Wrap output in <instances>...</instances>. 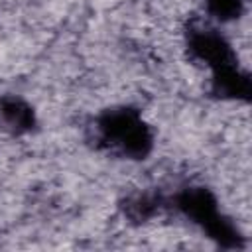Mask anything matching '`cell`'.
Segmentation results:
<instances>
[{
    "mask_svg": "<svg viewBox=\"0 0 252 252\" xmlns=\"http://www.w3.org/2000/svg\"><path fill=\"white\" fill-rule=\"evenodd\" d=\"M124 215L134 222H144L150 217H154L159 209V197L154 193H136L126 197L122 203Z\"/></svg>",
    "mask_w": 252,
    "mask_h": 252,
    "instance_id": "8992f818",
    "label": "cell"
},
{
    "mask_svg": "<svg viewBox=\"0 0 252 252\" xmlns=\"http://www.w3.org/2000/svg\"><path fill=\"white\" fill-rule=\"evenodd\" d=\"M215 96L220 98H250V79L246 73H242L236 67L213 73V87H211Z\"/></svg>",
    "mask_w": 252,
    "mask_h": 252,
    "instance_id": "5b68a950",
    "label": "cell"
},
{
    "mask_svg": "<svg viewBox=\"0 0 252 252\" xmlns=\"http://www.w3.org/2000/svg\"><path fill=\"white\" fill-rule=\"evenodd\" d=\"M177 209L197 222L213 240H217L224 248H238L242 246L240 234L234 224L219 213V205L215 195L205 187H187L175 197Z\"/></svg>",
    "mask_w": 252,
    "mask_h": 252,
    "instance_id": "7a4b0ae2",
    "label": "cell"
},
{
    "mask_svg": "<svg viewBox=\"0 0 252 252\" xmlns=\"http://www.w3.org/2000/svg\"><path fill=\"white\" fill-rule=\"evenodd\" d=\"M207 8L211 16H215L220 22H228L240 16L242 12V0H207Z\"/></svg>",
    "mask_w": 252,
    "mask_h": 252,
    "instance_id": "52a82bcc",
    "label": "cell"
},
{
    "mask_svg": "<svg viewBox=\"0 0 252 252\" xmlns=\"http://www.w3.org/2000/svg\"><path fill=\"white\" fill-rule=\"evenodd\" d=\"M98 140L128 159H144L154 148V134L140 112L130 106L106 108L96 118Z\"/></svg>",
    "mask_w": 252,
    "mask_h": 252,
    "instance_id": "6da1fadb",
    "label": "cell"
},
{
    "mask_svg": "<svg viewBox=\"0 0 252 252\" xmlns=\"http://www.w3.org/2000/svg\"><path fill=\"white\" fill-rule=\"evenodd\" d=\"M189 53L201 61H205L213 73L224 71L228 67H236V57L228 41L211 28H191L187 33Z\"/></svg>",
    "mask_w": 252,
    "mask_h": 252,
    "instance_id": "3957f363",
    "label": "cell"
},
{
    "mask_svg": "<svg viewBox=\"0 0 252 252\" xmlns=\"http://www.w3.org/2000/svg\"><path fill=\"white\" fill-rule=\"evenodd\" d=\"M0 126L12 134H26L35 126L33 108L20 96L6 94L0 98Z\"/></svg>",
    "mask_w": 252,
    "mask_h": 252,
    "instance_id": "277c9868",
    "label": "cell"
}]
</instances>
